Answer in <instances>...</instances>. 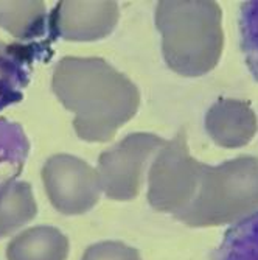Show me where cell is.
<instances>
[{
	"label": "cell",
	"mask_w": 258,
	"mask_h": 260,
	"mask_svg": "<svg viewBox=\"0 0 258 260\" xmlns=\"http://www.w3.org/2000/svg\"><path fill=\"white\" fill-rule=\"evenodd\" d=\"M162 140L148 133H132L98 157L103 193L115 201L134 200L142 187L146 164Z\"/></svg>",
	"instance_id": "obj_3"
},
{
	"label": "cell",
	"mask_w": 258,
	"mask_h": 260,
	"mask_svg": "<svg viewBox=\"0 0 258 260\" xmlns=\"http://www.w3.org/2000/svg\"><path fill=\"white\" fill-rule=\"evenodd\" d=\"M81 260H142L138 251L123 242L106 240L90 245Z\"/></svg>",
	"instance_id": "obj_10"
},
{
	"label": "cell",
	"mask_w": 258,
	"mask_h": 260,
	"mask_svg": "<svg viewBox=\"0 0 258 260\" xmlns=\"http://www.w3.org/2000/svg\"><path fill=\"white\" fill-rule=\"evenodd\" d=\"M212 260H258V209L232 223Z\"/></svg>",
	"instance_id": "obj_7"
},
{
	"label": "cell",
	"mask_w": 258,
	"mask_h": 260,
	"mask_svg": "<svg viewBox=\"0 0 258 260\" xmlns=\"http://www.w3.org/2000/svg\"><path fill=\"white\" fill-rule=\"evenodd\" d=\"M38 214L33 188L25 181L0 182V239L28 224Z\"/></svg>",
	"instance_id": "obj_6"
},
{
	"label": "cell",
	"mask_w": 258,
	"mask_h": 260,
	"mask_svg": "<svg viewBox=\"0 0 258 260\" xmlns=\"http://www.w3.org/2000/svg\"><path fill=\"white\" fill-rule=\"evenodd\" d=\"M42 182L52 206L62 215H83L103 193L97 169L72 154H55L42 167Z\"/></svg>",
	"instance_id": "obj_2"
},
{
	"label": "cell",
	"mask_w": 258,
	"mask_h": 260,
	"mask_svg": "<svg viewBox=\"0 0 258 260\" xmlns=\"http://www.w3.org/2000/svg\"><path fill=\"white\" fill-rule=\"evenodd\" d=\"M68 239L53 226H33L19 232L7 246V260H67Z\"/></svg>",
	"instance_id": "obj_5"
},
{
	"label": "cell",
	"mask_w": 258,
	"mask_h": 260,
	"mask_svg": "<svg viewBox=\"0 0 258 260\" xmlns=\"http://www.w3.org/2000/svg\"><path fill=\"white\" fill-rule=\"evenodd\" d=\"M52 89L75 114L77 136L90 144L114 139L140 106L138 87L103 58H62L53 70Z\"/></svg>",
	"instance_id": "obj_1"
},
{
	"label": "cell",
	"mask_w": 258,
	"mask_h": 260,
	"mask_svg": "<svg viewBox=\"0 0 258 260\" xmlns=\"http://www.w3.org/2000/svg\"><path fill=\"white\" fill-rule=\"evenodd\" d=\"M119 17L117 2H58L49 25L65 41L92 42L110 35Z\"/></svg>",
	"instance_id": "obj_4"
},
{
	"label": "cell",
	"mask_w": 258,
	"mask_h": 260,
	"mask_svg": "<svg viewBox=\"0 0 258 260\" xmlns=\"http://www.w3.org/2000/svg\"><path fill=\"white\" fill-rule=\"evenodd\" d=\"M47 25L44 2H0V27L17 39L42 36Z\"/></svg>",
	"instance_id": "obj_8"
},
{
	"label": "cell",
	"mask_w": 258,
	"mask_h": 260,
	"mask_svg": "<svg viewBox=\"0 0 258 260\" xmlns=\"http://www.w3.org/2000/svg\"><path fill=\"white\" fill-rule=\"evenodd\" d=\"M241 52L250 75L258 83V2H244L240 8Z\"/></svg>",
	"instance_id": "obj_9"
}]
</instances>
